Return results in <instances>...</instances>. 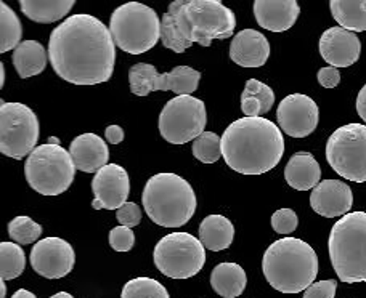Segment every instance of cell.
<instances>
[{
	"instance_id": "8992f818",
	"label": "cell",
	"mask_w": 366,
	"mask_h": 298,
	"mask_svg": "<svg viewBox=\"0 0 366 298\" xmlns=\"http://www.w3.org/2000/svg\"><path fill=\"white\" fill-rule=\"evenodd\" d=\"M169 9L177 11L192 45L211 47L215 38H230L237 28V16L220 0H175Z\"/></svg>"
},
{
	"instance_id": "ffe728a7",
	"label": "cell",
	"mask_w": 366,
	"mask_h": 298,
	"mask_svg": "<svg viewBox=\"0 0 366 298\" xmlns=\"http://www.w3.org/2000/svg\"><path fill=\"white\" fill-rule=\"evenodd\" d=\"M69 154L77 170L94 173L108 165L109 148L100 135L82 133L71 141Z\"/></svg>"
},
{
	"instance_id": "ba28073f",
	"label": "cell",
	"mask_w": 366,
	"mask_h": 298,
	"mask_svg": "<svg viewBox=\"0 0 366 298\" xmlns=\"http://www.w3.org/2000/svg\"><path fill=\"white\" fill-rule=\"evenodd\" d=\"M74 160L60 143L37 146L24 164L26 181L42 196H60L68 191L74 181Z\"/></svg>"
},
{
	"instance_id": "4316f807",
	"label": "cell",
	"mask_w": 366,
	"mask_h": 298,
	"mask_svg": "<svg viewBox=\"0 0 366 298\" xmlns=\"http://www.w3.org/2000/svg\"><path fill=\"white\" fill-rule=\"evenodd\" d=\"M330 9L339 28L350 32L366 31V0H331Z\"/></svg>"
},
{
	"instance_id": "8d00e7d4",
	"label": "cell",
	"mask_w": 366,
	"mask_h": 298,
	"mask_svg": "<svg viewBox=\"0 0 366 298\" xmlns=\"http://www.w3.org/2000/svg\"><path fill=\"white\" fill-rule=\"evenodd\" d=\"M117 222L121 226H127V228H134L142 223V210L135 202L124 204L119 210L116 212Z\"/></svg>"
},
{
	"instance_id": "d590c367",
	"label": "cell",
	"mask_w": 366,
	"mask_h": 298,
	"mask_svg": "<svg viewBox=\"0 0 366 298\" xmlns=\"http://www.w3.org/2000/svg\"><path fill=\"white\" fill-rule=\"evenodd\" d=\"M135 244V235L132 228L127 226H116L109 231V245L116 252H129L132 250Z\"/></svg>"
},
{
	"instance_id": "9a60e30c",
	"label": "cell",
	"mask_w": 366,
	"mask_h": 298,
	"mask_svg": "<svg viewBox=\"0 0 366 298\" xmlns=\"http://www.w3.org/2000/svg\"><path fill=\"white\" fill-rule=\"evenodd\" d=\"M320 119L317 103L302 93L287 95L277 109L281 130L292 138H305L315 132Z\"/></svg>"
},
{
	"instance_id": "d6986e66",
	"label": "cell",
	"mask_w": 366,
	"mask_h": 298,
	"mask_svg": "<svg viewBox=\"0 0 366 298\" xmlns=\"http://www.w3.org/2000/svg\"><path fill=\"white\" fill-rule=\"evenodd\" d=\"M230 58L243 68H260L270 58V43L267 37L256 29H243L233 37Z\"/></svg>"
},
{
	"instance_id": "484cf974",
	"label": "cell",
	"mask_w": 366,
	"mask_h": 298,
	"mask_svg": "<svg viewBox=\"0 0 366 298\" xmlns=\"http://www.w3.org/2000/svg\"><path fill=\"white\" fill-rule=\"evenodd\" d=\"M74 0H19L21 11L31 21L51 24L73 10Z\"/></svg>"
},
{
	"instance_id": "3957f363",
	"label": "cell",
	"mask_w": 366,
	"mask_h": 298,
	"mask_svg": "<svg viewBox=\"0 0 366 298\" xmlns=\"http://www.w3.org/2000/svg\"><path fill=\"white\" fill-rule=\"evenodd\" d=\"M262 271L267 282L278 292H305L317 279L318 257L302 239L281 237L265 250Z\"/></svg>"
},
{
	"instance_id": "7bdbcfd3",
	"label": "cell",
	"mask_w": 366,
	"mask_h": 298,
	"mask_svg": "<svg viewBox=\"0 0 366 298\" xmlns=\"http://www.w3.org/2000/svg\"><path fill=\"white\" fill-rule=\"evenodd\" d=\"M11 298H37V297H36L34 294H32V292H29V290L19 289V290H16L15 294H13Z\"/></svg>"
},
{
	"instance_id": "b9f144b4",
	"label": "cell",
	"mask_w": 366,
	"mask_h": 298,
	"mask_svg": "<svg viewBox=\"0 0 366 298\" xmlns=\"http://www.w3.org/2000/svg\"><path fill=\"white\" fill-rule=\"evenodd\" d=\"M357 113L362 118V120L366 122V83L357 96Z\"/></svg>"
},
{
	"instance_id": "e575fe53",
	"label": "cell",
	"mask_w": 366,
	"mask_h": 298,
	"mask_svg": "<svg viewBox=\"0 0 366 298\" xmlns=\"http://www.w3.org/2000/svg\"><path fill=\"white\" fill-rule=\"evenodd\" d=\"M299 218L292 209H280L272 215V228L278 235H291L297 230Z\"/></svg>"
},
{
	"instance_id": "4dcf8cb0",
	"label": "cell",
	"mask_w": 366,
	"mask_h": 298,
	"mask_svg": "<svg viewBox=\"0 0 366 298\" xmlns=\"http://www.w3.org/2000/svg\"><path fill=\"white\" fill-rule=\"evenodd\" d=\"M121 298H171V295L159 281L142 276L124 284Z\"/></svg>"
},
{
	"instance_id": "9c48e42d",
	"label": "cell",
	"mask_w": 366,
	"mask_h": 298,
	"mask_svg": "<svg viewBox=\"0 0 366 298\" xmlns=\"http://www.w3.org/2000/svg\"><path fill=\"white\" fill-rule=\"evenodd\" d=\"M153 262L171 279H188L206 264V247L189 232H171L156 244Z\"/></svg>"
},
{
	"instance_id": "603a6c76",
	"label": "cell",
	"mask_w": 366,
	"mask_h": 298,
	"mask_svg": "<svg viewBox=\"0 0 366 298\" xmlns=\"http://www.w3.org/2000/svg\"><path fill=\"white\" fill-rule=\"evenodd\" d=\"M47 51H45L44 45L37 41L21 42L13 51L11 56L13 66H15L21 79H28V77L44 73L45 66H47Z\"/></svg>"
},
{
	"instance_id": "7402d4cb",
	"label": "cell",
	"mask_w": 366,
	"mask_h": 298,
	"mask_svg": "<svg viewBox=\"0 0 366 298\" xmlns=\"http://www.w3.org/2000/svg\"><path fill=\"white\" fill-rule=\"evenodd\" d=\"M285 178L287 185L297 191L315 190L322 178V168L313 154L300 151L291 155L285 168Z\"/></svg>"
},
{
	"instance_id": "d6a6232c",
	"label": "cell",
	"mask_w": 366,
	"mask_h": 298,
	"mask_svg": "<svg viewBox=\"0 0 366 298\" xmlns=\"http://www.w3.org/2000/svg\"><path fill=\"white\" fill-rule=\"evenodd\" d=\"M42 226L36 223L34 220L29 217H16L9 223V236L13 242H18L21 245H28L36 242L39 237L42 236Z\"/></svg>"
},
{
	"instance_id": "83f0119b",
	"label": "cell",
	"mask_w": 366,
	"mask_h": 298,
	"mask_svg": "<svg viewBox=\"0 0 366 298\" xmlns=\"http://www.w3.org/2000/svg\"><path fill=\"white\" fill-rule=\"evenodd\" d=\"M161 42L174 53H183L192 47L188 41L185 26L180 16L172 9H169L161 18Z\"/></svg>"
},
{
	"instance_id": "836d02e7",
	"label": "cell",
	"mask_w": 366,
	"mask_h": 298,
	"mask_svg": "<svg viewBox=\"0 0 366 298\" xmlns=\"http://www.w3.org/2000/svg\"><path fill=\"white\" fill-rule=\"evenodd\" d=\"M243 95L252 96V98L259 100L260 105H262V114L270 113V109L273 108L274 92L269 86H267V83L260 82L257 79H249L246 82Z\"/></svg>"
},
{
	"instance_id": "1f68e13d",
	"label": "cell",
	"mask_w": 366,
	"mask_h": 298,
	"mask_svg": "<svg viewBox=\"0 0 366 298\" xmlns=\"http://www.w3.org/2000/svg\"><path fill=\"white\" fill-rule=\"evenodd\" d=\"M192 153L202 164H214L222 158V138L214 132H204L193 141Z\"/></svg>"
},
{
	"instance_id": "5bb4252c",
	"label": "cell",
	"mask_w": 366,
	"mask_h": 298,
	"mask_svg": "<svg viewBox=\"0 0 366 298\" xmlns=\"http://www.w3.org/2000/svg\"><path fill=\"white\" fill-rule=\"evenodd\" d=\"M31 267L45 279H61L74 268L73 245L61 237H45L34 244L29 257Z\"/></svg>"
},
{
	"instance_id": "f6af8a7d",
	"label": "cell",
	"mask_w": 366,
	"mask_h": 298,
	"mask_svg": "<svg viewBox=\"0 0 366 298\" xmlns=\"http://www.w3.org/2000/svg\"><path fill=\"white\" fill-rule=\"evenodd\" d=\"M0 71H2V86H0V88H2L4 82H5V66H4V63H0Z\"/></svg>"
},
{
	"instance_id": "ab89813d",
	"label": "cell",
	"mask_w": 366,
	"mask_h": 298,
	"mask_svg": "<svg viewBox=\"0 0 366 298\" xmlns=\"http://www.w3.org/2000/svg\"><path fill=\"white\" fill-rule=\"evenodd\" d=\"M241 111L244 113L246 118H260L262 105H260L259 100L252 98V96L241 95Z\"/></svg>"
},
{
	"instance_id": "6da1fadb",
	"label": "cell",
	"mask_w": 366,
	"mask_h": 298,
	"mask_svg": "<svg viewBox=\"0 0 366 298\" xmlns=\"http://www.w3.org/2000/svg\"><path fill=\"white\" fill-rule=\"evenodd\" d=\"M49 60L63 81L74 86H97L113 76L116 43L100 19L81 13L66 18L51 32Z\"/></svg>"
},
{
	"instance_id": "d4e9b609",
	"label": "cell",
	"mask_w": 366,
	"mask_h": 298,
	"mask_svg": "<svg viewBox=\"0 0 366 298\" xmlns=\"http://www.w3.org/2000/svg\"><path fill=\"white\" fill-rule=\"evenodd\" d=\"M233 239L234 226L224 215H209L199 225V241L207 250H227L232 245Z\"/></svg>"
},
{
	"instance_id": "7c38bea8",
	"label": "cell",
	"mask_w": 366,
	"mask_h": 298,
	"mask_svg": "<svg viewBox=\"0 0 366 298\" xmlns=\"http://www.w3.org/2000/svg\"><path fill=\"white\" fill-rule=\"evenodd\" d=\"M206 105L192 95L175 96L159 114V133L167 143L185 145L204 133Z\"/></svg>"
},
{
	"instance_id": "277c9868",
	"label": "cell",
	"mask_w": 366,
	"mask_h": 298,
	"mask_svg": "<svg viewBox=\"0 0 366 298\" xmlns=\"http://www.w3.org/2000/svg\"><path fill=\"white\" fill-rule=\"evenodd\" d=\"M142 202L149 220L162 228L185 226L198 207L193 186L177 173H156L149 178Z\"/></svg>"
},
{
	"instance_id": "4fadbf2b",
	"label": "cell",
	"mask_w": 366,
	"mask_h": 298,
	"mask_svg": "<svg viewBox=\"0 0 366 298\" xmlns=\"http://www.w3.org/2000/svg\"><path fill=\"white\" fill-rule=\"evenodd\" d=\"M201 73L189 66H177L171 73L159 74L153 64L137 63L130 68V92L137 96H147L152 92L171 90L177 96L192 95L198 90Z\"/></svg>"
},
{
	"instance_id": "5b68a950",
	"label": "cell",
	"mask_w": 366,
	"mask_h": 298,
	"mask_svg": "<svg viewBox=\"0 0 366 298\" xmlns=\"http://www.w3.org/2000/svg\"><path fill=\"white\" fill-rule=\"evenodd\" d=\"M331 264L345 284L366 282V212L339 218L330 232Z\"/></svg>"
},
{
	"instance_id": "30bf717a",
	"label": "cell",
	"mask_w": 366,
	"mask_h": 298,
	"mask_svg": "<svg viewBox=\"0 0 366 298\" xmlns=\"http://www.w3.org/2000/svg\"><path fill=\"white\" fill-rule=\"evenodd\" d=\"M41 137L39 118L23 103H0V151L15 160L24 159L37 148Z\"/></svg>"
},
{
	"instance_id": "f1b7e54d",
	"label": "cell",
	"mask_w": 366,
	"mask_h": 298,
	"mask_svg": "<svg viewBox=\"0 0 366 298\" xmlns=\"http://www.w3.org/2000/svg\"><path fill=\"white\" fill-rule=\"evenodd\" d=\"M23 36V26L16 13L5 2H0V53L16 48Z\"/></svg>"
},
{
	"instance_id": "74e56055",
	"label": "cell",
	"mask_w": 366,
	"mask_h": 298,
	"mask_svg": "<svg viewBox=\"0 0 366 298\" xmlns=\"http://www.w3.org/2000/svg\"><path fill=\"white\" fill-rule=\"evenodd\" d=\"M337 282L335 279H326L313 282L304 292V298H335Z\"/></svg>"
},
{
	"instance_id": "e0dca14e",
	"label": "cell",
	"mask_w": 366,
	"mask_h": 298,
	"mask_svg": "<svg viewBox=\"0 0 366 298\" xmlns=\"http://www.w3.org/2000/svg\"><path fill=\"white\" fill-rule=\"evenodd\" d=\"M320 55L332 68H349L362 53L360 38L344 28H330L320 37Z\"/></svg>"
},
{
	"instance_id": "ac0fdd59",
	"label": "cell",
	"mask_w": 366,
	"mask_h": 298,
	"mask_svg": "<svg viewBox=\"0 0 366 298\" xmlns=\"http://www.w3.org/2000/svg\"><path fill=\"white\" fill-rule=\"evenodd\" d=\"M354 205V192L341 180H323L312 191L310 207L325 218L345 217Z\"/></svg>"
},
{
	"instance_id": "7a4b0ae2",
	"label": "cell",
	"mask_w": 366,
	"mask_h": 298,
	"mask_svg": "<svg viewBox=\"0 0 366 298\" xmlns=\"http://www.w3.org/2000/svg\"><path fill=\"white\" fill-rule=\"evenodd\" d=\"M285 154L281 128L265 118L232 122L222 135V158L241 175H262L280 164Z\"/></svg>"
},
{
	"instance_id": "8fae6325",
	"label": "cell",
	"mask_w": 366,
	"mask_h": 298,
	"mask_svg": "<svg viewBox=\"0 0 366 298\" xmlns=\"http://www.w3.org/2000/svg\"><path fill=\"white\" fill-rule=\"evenodd\" d=\"M326 160L339 177L366 183V125L339 127L326 143Z\"/></svg>"
},
{
	"instance_id": "ee69618b",
	"label": "cell",
	"mask_w": 366,
	"mask_h": 298,
	"mask_svg": "<svg viewBox=\"0 0 366 298\" xmlns=\"http://www.w3.org/2000/svg\"><path fill=\"white\" fill-rule=\"evenodd\" d=\"M50 298H74V297L71 295V294H68V292H58L55 295H51Z\"/></svg>"
},
{
	"instance_id": "44dd1931",
	"label": "cell",
	"mask_w": 366,
	"mask_h": 298,
	"mask_svg": "<svg viewBox=\"0 0 366 298\" xmlns=\"http://www.w3.org/2000/svg\"><path fill=\"white\" fill-rule=\"evenodd\" d=\"M300 6L296 0H256L254 16L259 26L272 32H285L296 24Z\"/></svg>"
},
{
	"instance_id": "2e32d148",
	"label": "cell",
	"mask_w": 366,
	"mask_h": 298,
	"mask_svg": "<svg viewBox=\"0 0 366 298\" xmlns=\"http://www.w3.org/2000/svg\"><path fill=\"white\" fill-rule=\"evenodd\" d=\"M95 210H119L127 204L130 192V178L126 168L117 164H108L97 172L92 181Z\"/></svg>"
},
{
	"instance_id": "60d3db41",
	"label": "cell",
	"mask_w": 366,
	"mask_h": 298,
	"mask_svg": "<svg viewBox=\"0 0 366 298\" xmlns=\"http://www.w3.org/2000/svg\"><path fill=\"white\" fill-rule=\"evenodd\" d=\"M104 138H107L109 145H119L121 141L124 140L122 127L116 125V124L107 127V130H104Z\"/></svg>"
},
{
	"instance_id": "52a82bcc",
	"label": "cell",
	"mask_w": 366,
	"mask_h": 298,
	"mask_svg": "<svg viewBox=\"0 0 366 298\" xmlns=\"http://www.w3.org/2000/svg\"><path fill=\"white\" fill-rule=\"evenodd\" d=\"M109 32L122 51L142 55L152 50L161 38V19L152 6L129 2L111 13Z\"/></svg>"
},
{
	"instance_id": "cb8c5ba5",
	"label": "cell",
	"mask_w": 366,
	"mask_h": 298,
	"mask_svg": "<svg viewBox=\"0 0 366 298\" xmlns=\"http://www.w3.org/2000/svg\"><path fill=\"white\" fill-rule=\"evenodd\" d=\"M211 286L220 297L237 298L247 286L246 271L238 263H219L211 273Z\"/></svg>"
},
{
	"instance_id": "f35d334b",
	"label": "cell",
	"mask_w": 366,
	"mask_h": 298,
	"mask_svg": "<svg viewBox=\"0 0 366 298\" xmlns=\"http://www.w3.org/2000/svg\"><path fill=\"white\" fill-rule=\"evenodd\" d=\"M317 79L322 87L335 88L339 86V82H341V73H339L337 68H332V66L322 68L318 71Z\"/></svg>"
},
{
	"instance_id": "bcb514c9",
	"label": "cell",
	"mask_w": 366,
	"mask_h": 298,
	"mask_svg": "<svg viewBox=\"0 0 366 298\" xmlns=\"http://www.w3.org/2000/svg\"><path fill=\"white\" fill-rule=\"evenodd\" d=\"M0 284H2V295H0V298H5V294H6V286H5V281L0 279Z\"/></svg>"
},
{
	"instance_id": "f546056e",
	"label": "cell",
	"mask_w": 366,
	"mask_h": 298,
	"mask_svg": "<svg viewBox=\"0 0 366 298\" xmlns=\"http://www.w3.org/2000/svg\"><path fill=\"white\" fill-rule=\"evenodd\" d=\"M26 268L24 250L15 242L0 244V279L11 281L23 274Z\"/></svg>"
}]
</instances>
